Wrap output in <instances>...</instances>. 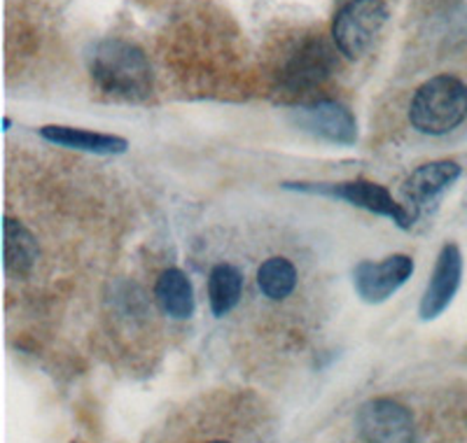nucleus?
I'll list each match as a JSON object with an SVG mask.
<instances>
[{"label":"nucleus","mask_w":467,"mask_h":443,"mask_svg":"<svg viewBox=\"0 0 467 443\" xmlns=\"http://www.w3.org/2000/svg\"><path fill=\"white\" fill-rule=\"evenodd\" d=\"M241 292H244V275L236 266H213L211 275H208V301H211L213 315L223 317L234 311L241 299Z\"/></svg>","instance_id":"14"},{"label":"nucleus","mask_w":467,"mask_h":443,"mask_svg":"<svg viewBox=\"0 0 467 443\" xmlns=\"http://www.w3.org/2000/svg\"><path fill=\"white\" fill-rule=\"evenodd\" d=\"M292 122L302 131L327 143L353 145L358 140V122L353 112L337 100H318L311 106H302L292 110Z\"/></svg>","instance_id":"8"},{"label":"nucleus","mask_w":467,"mask_h":443,"mask_svg":"<svg viewBox=\"0 0 467 443\" xmlns=\"http://www.w3.org/2000/svg\"><path fill=\"white\" fill-rule=\"evenodd\" d=\"M3 248H5V269L10 275L16 278H24L33 271L37 262V241L22 222L15 220V217H5L3 222Z\"/></svg>","instance_id":"12"},{"label":"nucleus","mask_w":467,"mask_h":443,"mask_svg":"<svg viewBox=\"0 0 467 443\" xmlns=\"http://www.w3.org/2000/svg\"><path fill=\"white\" fill-rule=\"evenodd\" d=\"M257 285L271 301H283L297 287V269L290 259L269 257L257 271Z\"/></svg>","instance_id":"15"},{"label":"nucleus","mask_w":467,"mask_h":443,"mask_svg":"<svg viewBox=\"0 0 467 443\" xmlns=\"http://www.w3.org/2000/svg\"><path fill=\"white\" fill-rule=\"evenodd\" d=\"M386 22L388 7L383 0H348L332 24L337 49L346 58H360L372 47Z\"/></svg>","instance_id":"4"},{"label":"nucleus","mask_w":467,"mask_h":443,"mask_svg":"<svg viewBox=\"0 0 467 443\" xmlns=\"http://www.w3.org/2000/svg\"><path fill=\"white\" fill-rule=\"evenodd\" d=\"M154 296L161 311L173 320H187L194 315V290L181 269H166L154 285Z\"/></svg>","instance_id":"13"},{"label":"nucleus","mask_w":467,"mask_h":443,"mask_svg":"<svg viewBox=\"0 0 467 443\" xmlns=\"http://www.w3.org/2000/svg\"><path fill=\"white\" fill-rule=\"evenodd\" d=\"M211 443H229V441H211Z\"/></svg>","instance_id":"16"},{"label":"nucleus","mask_w":467,"mask_h":443,"mask_svg":"<svg viewBox=\"0 0 467 443\" xmlns=\"http://www.w3.org/2000/svg\"><path fill=\"white\" fill-rule=\"evenodd\" d=\"M467 119V85L456 75H435L416 89L409 122L425 136H446Z\"/></svg>","instance_id":"2"},{"label":"nucleus","mask_w":467,"mask_h":443,"mask_svg":"<svg viewBox=\"0 0 467 443\" xmlns=\"http://www.w3.org/2000/svg\"><path fill=\"white\" fill-rule=\"evenodd\" d=\"M40 136L47 143L58 145V148L68 149H82V152L94 154H124L129 143L119 136H110V133H94L87 129H73V127H43Z\"/></svg>","instance_id":"11"},{"label":"nucleus","mask_w":467,"mask_h":443,"mask_svg":"<svg viewBox=\"0 0 467 443\" xmlns=\"http://www.w3.org/2000/svg\"><path fill=\"white\" fill-rule=\"evenodd\" d=\"M462 280V254L456 243H446L440 250L437 264L432 269L431 283L425 287L423 299H420L419 315L420 320H435L446 308L451 306L453 296Z\"/></svg>","instance_id":"9"},{"label":"nucleus","mask_w":467,"mask_h":443,"mask_svg":"<svg viewBox=\"0 0 467 443\" xmlns=\"http://www.w3.org/2000/svg\"><path fill=\"white\" fill-rule=\"evenodd\" d=\"M462 169L453 159H440V161H431L423 164L409 175L407 182L402 187V196L407 203L419 215L420 211H428L441 199L446 190H451L456 185V180L461 178Z\"/></svg>","instance_id":"10"},{"label":"nucleus","mask_w":467,"mask_h":443,"mask_svg":"<svg viewBox=\"0 0 467 443\" xmlns=\"http://www.w3.org/2000/svg\"><path fill=\"white\" fill-rule=\"evenodd\" d=\"M335 49L329 47L323 37H306L304 43H299L297 49L287 54L281 68V85L290 91L314 89V87L323 85L325 79L335 73Z\"/></svg>","instance_id":"5"},{"label":"nucleus","mask_w":467,"mask_h":443,"mask_svg":"<svg viewBox=\"0 0 467 443\" xmlns=\"http://www.w3.org/2000/svg\"><path fill=\"white\" fill-rule=\"evenodd\" d=\"M283 190L306 191V194L329 196V199L348 201L350 206L369 211L374 215L393 220L400 229H411L414 215L393 199L386 187L369 180H350V182H283Z\"/></svg>","instance_id":"3"},{"label":"nucleus","mask_w":467,"mask_h":443,"mask_svg":"<svg viewBox=\"0 0 467 443\" xmlns=\"http://www.w3.org/2000/svg\"><path fill=\"white\" fill-rule=\"evenodd\" d=\"M91 77L106 94L127 100H143L152 91V68L143 49L108 37L96 45L89 61Z\"/></svg>","instance_id":"1"},{"label":"nucleus","mask_w":467,"mask_h":443,"mask_svg":"<svg viewBox=\"0 0 467 443\" xmlns=\"http://www.w3.org/2000/svg\"><path fill=\"white\" fill-rule=\"evenodd\" d=\"M358 428L367 443H416L411 413L388 397L362 404L358 413Z\"/></svg>","instance_id":"6"},{"label":"nucleus","mask_w":467,"mask_h":443,"mask_svg":"<svg viewBox=\"0 0 467 443\" xmlns=\"http://www.w3.org/2000/svg\"><path fill=\"white\" fill-rule=\"evenodd\" d=\"M414 273V259L409 254H390L381 262H360L353 269V285L367 304L390 299Z\"/></svg>","instance_id":"7"}]
</instances>
